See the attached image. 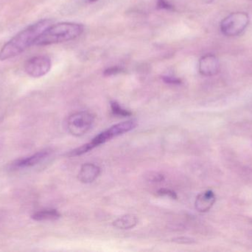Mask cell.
Returning <instances> with one entry per match:
<instances>
[{
	"label": "cell",
	"mask_w": 252,
	"mask_h": 252,
	"mask_svg": "<svg viewBox=\"0 0 252 252\" xmlns=\"http://www.w3.org/2000/svg\"><path fill=\"white\" fill-rule=\"evenodd\" d=\"M53 23L52 19H42L18 33L1 47L0 61L3 62L13 59L25 52L31 46L34 45L38 36Z\"/></svg>",
	"instance_id": "cell-1"
},
{
	"label": "cell",
	"mask_w": 252,
	"mask_h": 252,
	"mask_svg": "<svg viewBox=\"0 0 252 252\" xmlns=\"http://www.w3.org/2000/svg\"><path fill=\"white\" fill-rule=\"evenodd\" d=\"M84 30V25L75 22H62L52 25L38 36L34 45H50L72 41L79 37Z\"/></svg>",
	"instance_id": "cell-2"
},
{
	"label": "cell",
	"mask_w": 252,
	"mask_h": 252,
	"mask_svg": "<svg viewBox=\"0 0 252 252\" xmlns=\"http://www.w3.org/2000/svg\"><path fill=\"white\" fill-rule=\"evenodd\" d=\"M250 23V16L246 12H235L226 16L220 23V31L226 36L240 35Z\"/></svg>",
	"instance_id": "cell-3"
},
{
	"label": "cell",
	"mask_w": 252,
	"mask_h": 252,
	"mask_svg": "<svg viewBox=\"0 0 252 252\" xmlns=\"http://www.w3.org/2000/svg\"><path fill=\"white\" fill-rule=\"evenodd\" d=\"M94 117L87 111L75 112L68 118L67 129L74 136H82L87 133L94 124Z\"/></svg>",
	"instance_id": "cell-4"
},
{
	"label": "cell",
	"mask_w": 252,
	"mask_h": 252,
	"mask_svg": "<svg viewBox=\"0 0 252 252\" xmlns=\"http://www.w3.org/2000/svg\"><path fill=\"white\" fill-rule=\"evenodd\" d=\"M52 62L47 56H36L25 62L24 70L29 76L40 78L47 75L51 69Z\"/></svg>",
	"instance_id": "cell-5"
},
{
	"label": "cell",
	"mask_w": 252,
	"mask_h": 252,
	"mask_svg": "<svg viewBox=\"0 0 252 252\" xmlns=\"http://www.w3.org/2000/svg\"><path fill=\"white\" fill-rule=\"evenodd\" d=\"M51 153V150L49 149H44V150L39 151L31 156L27 157L25 158H21L14 161L12 164L11 167L14 170H19V169H26L29 167H34L39 163L42 162L45 158H47Z\"/></svg>",
	"instance_id": "cell-6"
},
{
	"label": "cell",
	"mask_w": 252,
	"mask_h": 252,
	"mask_svg": "<svg viewBox=\"0 0 252 252\" xmlns=\"http://www.w3.org/2000/svg\"><path fill=\"white\" fill-rule=\"evenodd\" d=\"M200 73L204 76L216 75L220 70L219 59L213 54H207L201 58L198 65Z\"/></svg>",
	"instance_id": "cell-7"
},
{
	"label": "cell",
	"mask_w": 252,
	"mask_h": 252,
	"mask_svg": "<svg viewBox=\"0 0 252 252\" xmlns=\"http://www.w3.org/2000/svg\"><path fill=\"white\" fill-rule=\"evenodd\" d=\"M216 197L212 190H207L199 194L195 202V209L199 213H207L216 203Z\"/></svg>",
	"instance_id": "cell-8"
},
{
	"label": "cell",
	"mask_w": 252,
	"mask_h": 252,
	"mask_svg": "<svg viewBox=\"0 0 252 252\" xmlns=\"http://www.w3.org/2000/svg\"><path fill=\"white\" fill-rule=\"evenodd\" d=\"M100 168L94 164H84L78 173V179L84 183H93L100 176Z\"/></svg>",
	"instance_id": "cell-9"
},
{
	"label": "cell",
	"mask_w": 252,
	"mask_h": 252,
	"mask_svg": "<svg viewBox=\"0 0 252 252\" xmlns=\"http://www.w3.org/2000/svg\"><path fill=\"white\" fill-rule=\"evenodd\" d=\"M136 125H137V122L136 120H129V121H124L112 126L109 130H106V132L107 135H109L108 136L109 139H112L124 133H128L130 130H133Z\"/></svg>",
	"instance_id": "cell-10"
},
{
	"label": "cell",
	"mask_w": 252,
	"mask_h": 252,
	"mask_svg": "<svg viewBox=\"0 0 252 252\" xmlns=\"http://www.w3.org/2000/svg\"><path fill=\"white\" fill-rule=\"evenodd\" d=\"M138 221L139 220L136 216L133 215H126L115 220L113 222V226L117 229L126 230L134 228L137 225Z\"/></svg>",
	"instance_id": "cell-11"
},
{
	"label": "cell",
	"mask_w": 252,
	"mask_h": 252,
	"mask_svg": "<svg viewBox=\"0 0 252 252\" xmlns=\"http://www.w3.org/2000/svg\"><path fill=\"white\" fill-rule=\"evenodd\" d=\"M61 214L56 210H44L37 212L32 216L36 221H53L60 218Z\"/></svg>",
	"instance_id": "cell-12"
},
{
	"label": "cell",
	"mask_w": 252,
	"mask_h": 252,
	"mask_svg": "<svg viewBox=\"0 0 252 252\" xmlns=\"http://www.w3.org/2000/svg\"><path fill=\"white\" fill-rule=\"evenodd\" d=\"M111 108H112V112L114 115H118V116L128 117L131 115V112H129L127 109L123 108L118 102H111Z\"/></svg>",
	"instance_id": "cell-13"
},
{
	"label": "cell",
	"mask_w": 252,
	"mask_h": 252,
	"mask_svg": "<svg viewBox=\"0 0 252 252\" xmlns=\"http://www.w3.org/2000/svg\"><path fill=\"white\" fill-rule=\"evenodd\" d=\"M147 179L151 182H161L164 180V176L160 173L152 172L150 173L148 176H147Z\"/></svg>",
	"instance_id": "cell-14"
},
{
	"label": "cell",
	"mask_w": 252,
	"mask_h": 252,
	"mask_svg": "<svg viewBox=\"0 0 252 252\" xmlns=\"http://www.w3.org/2000/svg\"><path fill=\"white\" fill-rule=\"evenodd\" d=\"M157 194L158 195H161V196L170 197V198H173V199H176L177 198L176 192L170 190V189H161L157 192Z\"/></svg>",
	"instance_id": "cell-15"
},
{
	"label": "cell",
	"mask_w": 252,
	"mask_h": 252,
	"mask_svg": "<svg viewBox=\"0 0 252 252\" xmlns=\"http://www.w3.org/2000/svg\"><path fill=\"white\" fill-rule=\"evenodd\" d=\"M123 69L118 67H113V68H108L104 71L103 74L105 76H110V75H116V74L120 73L122 72Z\"/></svg>",
	"instance_id": "cell-16"
},
{
	"label": "cell",
	"mask_w": 252,
	"mask_h": 252,
	"mask_svg": "<svg viewBox=\"0 0 252 252\" xmlns=\"http://www.w3.org/2000/svg\"><path fill=\"white\" fill-rule=\"evenodd\" d=\"M157 7L160 9H165V10H173V6L170 4L167 0H158Z\"/></svg>",
	"instance_id": "cell-17"
},
{
	"label": "cell",
	"mask_w": 252,
	"mask_h": 252,
	"mask_svg": "<svg viewBox=\"0 0 252 252\" xmlns=\"http://www.w3.org/2000/svg\"><path fill=\"white\" fill-rule=\"evenodd\" d=\"M162 79L164 82L170 84H179L182 82L180 79H179V78H175V77L163 76Z\"/></svg>",
	"instance_id": "cell-18"
},
{
	"label": "cell",
	"mask_w": 252,
	"mask_h": 252,
	"mask_svg": "<svg viewBox=\"0 0 252 252\" xmlns=\"http://www.w3.org/2000/svg\"><path fill=\"white\" fill-rule=\"evenodd\" d=\"M173 241V242L180 244H190L194 242L193 240L190 239V238H184V237L175 238Z\"/></svg>",
	"instance_id": "cell-19"
},
{
	"label": "cell",
	"mask_w": 252,
	"mask_h": 252,
	"mask_svg": "<svg viewBox=\"0 0 252 252\" xmlns=\"http://www.w3.org/2000/svg\"><path fill=\"white\" fill-rule=\"evenodd\" d=\"M203 1H205V2L207 3H211L213 2V1H214V0H203Z\"/></svg>",
	"instance_id": "cell-20"
},
{
	"label": "cell",
	"mask_w": 252,
	"mask_h": 252,
	"mask_svg": "<svg viewBox=\"0 0 252 252\" xmlns=\"http://www.w3.org/2000/svg\"><path fill=\"white\" fill-rule=\"evenodd\" d=\"M90 2H94V1H97V0H88Z\"/></svg>",
	"instance_id": "cell-21"
}]
</instances>
